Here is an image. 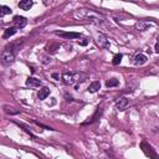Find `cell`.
<instances>
[{
	"label": "cell",
	"instance_id": "cell-9",
	"mask_svg": "<svg viewBox=\"0 0 159 159\" xmlns=\"http://www.w3.org/2000/svg\"><path fill=\"white\" fill-rule=\"evenodd\" d=\"M128 100H127L126 97H121L119 100H117V102H116V107H117V110L119 111H124L127 108V106H128Z\"/></svg>",
	"mask_w": 159,
	"mask_h": 159
},
{
	"label": "cell",
	"instance_id": "cell-7",
	"mask_svg": "<svg viewBox=\"0 0 159 159\" xmlns=\"http://www.w3.org/2000/svg\"><path fill=\"white\" fill-rule=\"evenodd\" d=\"M55 34L63 39H80L81 35L78 33H66V31H55Z\"/></svg>",
	"mask_w": 159,
	"mask_h": 159
},
{
	"label": "cell",
	"instance_id": "cell-26",
	"mask_svg": "<svg viewBox=\"0 0 159 159\" xmlns=\"http://www.w3.org/2000/svg\"><path fill=\"white\" fill-rule=\"evenodd\" d=\"M154 50H155V52H158V54H159V41H158L157 44H155V47H154Z\"/></svg>",
	"mask_w": 159,
	"mask_h": 159
},
{
	"label": "cell",
	"instance_id": "cell-17",
	"mask_svg": "<svg viewBox=\"0 0 159 159\" xmlns=\"http://www.w3.org/2000/svg\"><path fill=\"white\" fill-rule=\"evenodd\" d=\"M16 27H8V29H5V31H4V35H3V37L4 39H9L10 36H13V35H15L16 34Z\"/></svg>",
	"mask_w": 159,
	"mask_h": 159
},
{
	"label": "cell",
	"instance_id": "cell-22",
	"mask_svg": "<svg viewBox=\"0 0 159 159\" xmlns=\"http://www.w3.org/2000/svg\"><path fill=\"white\" fill-rule=\"evenodd\" d=\"M34 123L36 124V126H39V127H41V128H45V129H52V128H50V127H47V126H45V124H42V123H40V122H37V121H34Z\"/></svg>",
	"mask_w": 159,
	"mask_h": 159
},
{
	"label": "cell",
	"instance_id": "cell-12",
	"mask_svg": "<svg viewBox=\"0 0 159 159\" xmlns=\"http://www.w3.org/2000/svg\"><path fill=\"white\" fill-rule=\"evenodd\" d=\"M72 77H73V73L72 72H65V73H62V81L65 84H73L72 83Z\"/></svg>",
	"mask_w": 159,
	"mask_h": 159
},
{
	"label": "cell",
	"instance_id": "cell-11",
	"mask_svg": "<svg viewBox=\"0 0 159 159\" xmlns=\"http://www.w3.org/2000/svg\"><path fill=\"white\" fill-rule=\"evenodd\" d=\"M33 5H34V3L31 2V0H21V2L17 4V6L21 10H30Z\"/></svg>",
	"mask_w": 159,
	"mask_h": 159
},
{
	"label": "cell",
	"instance_id": "cell-20",
	"mask_svg": "<svg viewBox=\"0 0 159 159\" xmlns=\"http://www.w3.org/2000/svg\"><path fill=\"white\" fill-rule=\"evenodd\" d=\"M122 59H123V55L122 54H117L114 57H113V60H112V63L114 66H117V65H119L121 63V61H122Z\"/></svg>",
	"mask_w": 159,
	"mask_h": 159
},
{
	"label": "cell",
	"instance_id": "cell-18",
	"mask_svg": "<svg viewBox=\"0 0 159 159\" xmlns=\"http://www.w3.org/2000/svg\"><path fill=\"white\" fill-rule=\"evenodd\" d=\"M8 14H11V9H10L9 6H5V5H2L0 6V16H5Z\"/></svg>",
	"mask_w": 159,
	"mask_h": 159
},
{
	"label": "cell",
	"instance_id": "cell-19",
	"mask_svg": "<svg viewBox=\"0 0 159 159\" xmlns=\"http://www.w3.org/2000/svg\"><path fill=\"white\" fill-rule=\"evenodd\" d=\"M118 83H119V81L117 78H111V80H108L107 82H106V86H107L108 88H111V87L118 86Z\"/></svg>",
	"mask_w": 159,
	"mask_h": 159
},
{
	"label": "cell",
	"instance_id": "cell-5",
	"mask_svg": "<svg viewBox=\"0 0 159 159\" xmlns=\"http://www.w3.org/2000/svg\"><path fill=\"white\" fill-rule=\"evenodd\" d=\"M14 24H15V27L16 29H24L25 26H26V24H27V20H26V17H24V16H20V15H16V16H14Z\"/></svg>",
	"mask_w": 159,
	"mask_h": 159
},
{
	"label": "cell",
	"instance_id": "cell-27",
	"mask_svg": "<svg viewBox=\"0 0 159 159\" xmlns=\"http://www.w3.org/2000/svg\"><path fill=\"white\" fill-rule=\"evenodd\" d=\"M107 154L110 155V159H117V158H116V157L112 154V152H107Z\"/></svg>",
	"mask_w": 159,
	"mask_h": 159
},
{
	"label": "cell",
	"instance_id": "cell-8",
	"mask_svg": "<svg viewBox=\"0 0 159 159\" xmlns=\"http://www.w3.org/2000/svg\"><path fill=\"white\" fill-rule=\"evenodd\" d=\"M26 86L30 87V88H37L41 86V81L35 78V77H29L26 80Z\"/></svg>",
	"mask_w": 159,
	"mask_h": 159
},
{
	"label": "cell",
	"instance_id": "cell-6",
	"mask_svg": "<svg viewBox=\"0 0 159 159\" xmlns=\"http://www.w3.org/2000/svg\"><path fill=\"white\" fill-rule=\"evenodd\" d=\"M97 44L100 45V47L102 49H110V42H108V39L104 34H98L97 35Z\"/></svg>",
	"mask_w": 159,
	"mask_h": 159
},
{
	"label": "cell",
	"instance_id": "cell-4",
	"mask_svg": "<svg viewBox=\"0 0 159 159\" xmlns=\"http://www.w3.org/2000/svg\"><path fill=\"white\" fill-rule=\"evenodd\" d=\"M87 78H88L87 73H84V72H75V73H73V77H72V83L77 86L78 83L84 82Z\"/></svg>",
	"mask_w": 159,
	"mask_h": 159
},
{
	"label": "cell",
	"instance_id": "cell-21",
	"mask_svg": "<svg viewBox=\"0 0 159 159\" xmlns=\"http://www.w3.org/2000/svg\"><path fill=\"white\" fill-rule=\"evenodd\" d=\"M78 44L81 46H86L88 44V39H86V37H80L78 39Z\"/></svg>",
	"mask_w": 159,
	"mask_h": 159
},
{
	"label": "cell",
	"instance_id": "cell-13",
	"mask_svg": "<svg viewBox=\"0 0 159 159\" xmlns=\"http://www.w3.org/2000/svg\"><path fill=\"white\" fill-rule=\"evenodd\" d=\"M100 88H101V83H100V81H94V82H92V83L90 84V86H88L87 92H90V93H96Z\"/></svg>",
	"mask_w": 159,
	"mask_h": 159
},
{
	"label": "cell",
	"instance_id": "cell-24",
	"mask_svg": "<svg viewBox=\"0 0 159 159\" xmlns=\"http://www.w3.org/2000/svg\"><path fill=\"white\" fill-rule=\"evenodd\" d=\"M5 112H6L8 114H17V113H20V111H10V110H8L6 107H5Z\"/></svg>",
	"mask_w": 159,
	"mask_h": 159
},
{
	"label": "cell",
	"instance_id": "cell-14",
	"mask_svg": "<svg viewBox=\"0 0 159 159\" xmlns=\"http://www.w3.org/2000/svg\"><path fill=\"white\" fill-rule=\"evenodd\" d=\"M50 94V90L47 88V87H42V88H40L39 90V92H37V98L39 100H45L47 96Z\"/></svg>",
	"mask_w": 159,
	"mask_h": 159
},
{
	"label": "cell",
	"instance_id": "cell-15",
	"mask_svg": "<svg viewBox=\"0 0 159 159\" xmlns=\"http://www.w3.org/2000/svg\"><path fill=\"white\" fill-rule=\"evenodd\" d=\"M14 123H15V124H17L19 127H21V128H23V129H24V131H25V132H26V133L31 137V138H35V135L33 134V132L30 131V128H29V127H27L25 123H23V122H17V121H14Z\"/></svg>",
	"mask_w": 159,
	"mask_h": 159
},
{
	"label": "cell",
	"instance_id": "cell-25",
	"mask_svg": "<svg viewBox=\"0 0 159 159\" xmlns=\"http://www.w3.org/2000/svg\"><path fill=\"white\" fill-rule=\"evenodd\" d=\"M52 78H55V80H60V75H59V73H52Z\"/></svg>",
	"mask_w": 159,
	"mask_h": 159
},
{
	"label": "cell",
	"instance_id": "cell-3",
	"mask_svg": "<svg viewBox=\"0 0 159 159\" xmlns=\"http://www.w3.org/2000/svg\"><path fill=\"white\" fill-rule=\"evenodd\" d=\"M141 148H142V151L143 153L147 155V157H149L151 159H159V155L157 154V152L153 149V147L148 143L147 141H143L141 143Z\"/></svg>",
	"mask_w": 159,
	"mask_h": 159
},
{
	"label": "cell",
	"instance_id": "cell-1",
	"mask_svg": "<svg viewBox=\"0 0 159 159\" xmlns=\"http://www.w3.org/2000/svg\"><path fill=\"white\" fill-rule=\"evenodd\" d=\"M73 16L75 17H78V19H84L90 21L92 24H96V25H101L104 23V16L97 11H94V10H88V9H78L76 10L75 13H73Z\"/></svg>",
	"mask_w": 159,
	"mask_h": 159
},
{
	"label": "cell",
	"instance_id": "cell-23",
	"mask_svg": "<svg viewBox=\"0 0 159 159\" xmlns=\"http://www.w3.org/2000/svg\"><path fill=\"white\" fill-rule=\"evenodd\" d=\"M40 59H41V61L44 62V63H50V62H51V59L45 57V56H40Z\"/></svg>",
	"mask_w": 159,
	"mask_h": 159
},
{
	"label": "cell",
	"instance_id": "cell-10",
	"mask_svg": "<svg viewBox=\"0 0 159 159\" xmlns=\"http://www.w3.org/2000/svg\"><path fill=\"white\" fill-rule=\"evenodd\" d=\"M147 60L148 59H147V56L144 54H138V55H135L133 63L135 66H142V65H144V63L147 62Z\"/></svg>",
	"mask_w": 159,
	"mask_h": 159
},
{
	"label": "cell",
	"instance_id": "cell-2",
	"mask_svg": "<svg viewBox=\"0 0 159 159\" xmlns=\"http://www.w3.org/2000/svg\"><path fill=\"white\" fill-rule=\"evenodd\" d=\"M19 46H20V42H17V44H10L3 50L2 61H3L4 65H10V63L14 62L15 56H16V51L19 50Z\"/></svg>",
	"mask_w": 159,
	"mask_h": 159
},
{
	"label": "cell",
	"instance_id": "cell-16",
	"mask_svg": "<svg viewBox=\"0 0 159 159\" xmlns=\"http://www.w3.org/2000/svg\"><path fill=\"white\" fill-rule=\"evenodd\" d=\"M135 27H137V30H139V31H145L148 27H149V23L142 20V21H139V23L135 24Z\"/></svg>",
	"mask_w": 159,
	"mask_h": 159
}]
</instances>
